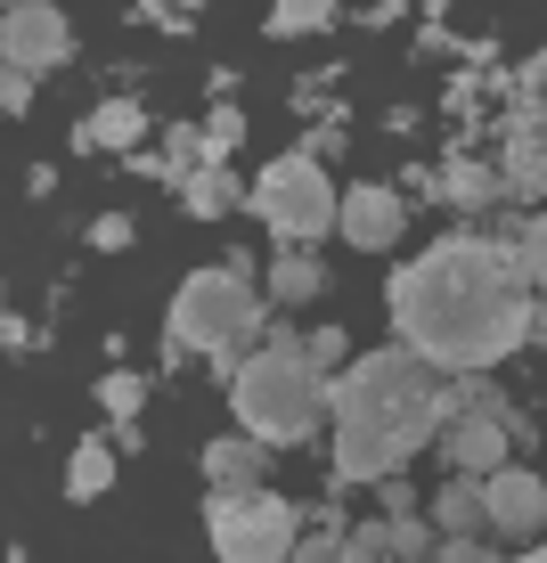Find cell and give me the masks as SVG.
I'll use <instances>...</instances> for the list:
<instances>
[{
	"label": "cell",
	"instance_id": "9",
	"mask_svg": "<svg viewBox=\"0 0 547 563\" xmlns=\"http://www.w3.org/2000/svg\"><path fill=\"white\" fill-rule=\"evenodd\" d=\"M482 490H491V531L515 539V548H532L547 531V482L532 465H499V474H482Z\"/></svg>",
	"mask_w": 547,
	"mask_h": 563
},
{
	"label": "cell",
	"instance_id": "24",
	"mask_svg": "<svg viewBox=\"0 0 547 563\" xmlns=\"http://www.w3.org/2000/svg\"><path fill=\"white\" fill-rule=\"evenodd\" d=\"M131 238H140V229H131V212H99V221H90V245H99V254H123Z\"/></svg>",
	"mask_w": 547,
	"mask_h": 563
},
{
	"label": "cell",
	"instance_id": "22",
	"mask_svg": "<svg viewBox=\"0 0 547 563\" xmlns=\"http://www.w3.org/2000/svg\"><path fill=\"white\" fill-rule=\"evenodd\" d=\"M245 140V114H238V99H221L205 114V147H212V164H229V147Z\"/></svg>",
	"mask_w": 547,
	"mask_h": 563
},
{
	"label": "cell",
	"instance_id": "7",
	"mask_svg": "<svg viewBox=\"0 0 547 563\" xmlns=\"http://www.w3.org/2000/svg\"><path fill=\"white\" fill-rule=\"evenodd\" d=\"M74 57V25L57 0H9V16H0V66L9 74H57Z\"/></svg>",
	"mask_w": 547,
	"mask_h": 563
},
{
	"label": "cell",
	"instance_id": "8",
	"mask_svg": "<svg viewBox=\"0 0 547 563\" xmlns=\"http://www.w3.org/2000/svg\"><path fill=\"white\" fill-rule=\"evenodd\" d=\"M401 229H408V197L401 188H384V180L343 188V245L351 254H393Z\"/></svg>",
	"mask_w": 547,
	"mask_h": 563
},
{
	"label": "cell",
	"instance_id": "18",
	"mask_svg": "<svg viewBox=\"0 0 547 563\" xmlns=\"http://www.w3.org/2000/svg\"><path fill=\"white\" fill-rule=\"evenodd\" d=\"M491 238L523 262V278H532L539 295H547V212H532V221H506V229H491Z\"/></svg>",
	"mask_w": 547,
	"mask_h": 563
},
{
	"label": "cell",
	"instance_id": "21",
	"mask_svg": "<svg viewBox=\"0 0 547 563\" xmlns=\"http://www.w3.org/2000/svg\"><path fill=\"white\" fill-rule=\"evenodd\" d=\"M384 555H393V515L384 522H351L343 531V563H384Z\"/></svg>",
	"mask_w": 547,
	"mask_h": 563
},
{
	"label": "cell",
	"instance_id": "5",
	"mask_svg": "<svg viewBox=\"0 0 547 563\" xmlns=\"http://www.w3.org/2000/svg\"><path fill=\"white\" fill-rule=\"evenodd\" d=\"M253 221L270 229L278 245H319L327 229H343V188L327 180V164L310 147H286L253 172Z\"/></svg>",
	"mask_w": 547,
	"mask_h": 563
},
{
	"label": "cell",
	"instance_id": "27",
	"mask_svg": "<svg viewBox=\"0 0 547 563\" xmlns=\"http://www.w3.org/2000/svg\"><path fill=\"white\" fill-rule=\"evenodd\" d=\"M180 9H188V16H197V9H205V0H180Z\"/></svg>",
	"mask_w": 547,
	"mask_h": 563
},
{
	"label": "cell",
	"instance_id": "20",
	"mask_svg": "<svg viewBox=\"0 0 547 563\" xmlns=\"http://www.w3.org/2000/svg\"><path fill=\"white\" fill-rule=\"evenodd\" d=\"M99 409H107L114 424L140 417V409H147V376H131V367H107V376H99Z\"/></svg>",
	"mask_w": 547,
	"mask_h": 563
},
{
	"label": "cell",
	"instance_id": "11",
	"mask_svg": "<svg viewBox=\"0 0 547 563\" xmlns=\"http://www.w3.org/2000/svg\"><path fill=\"white\" fill-rule=\"evenodd\" d=\"M408 188H425L434 205H466V212H482V205H506L515 188H506V172L499 164H474V155H449L441 172H417Z\"/></svg>",
	"mask_w": 547,
	"mask_h": 563
},
{
	"label": "cell",
	"instance_id": "6",
	"mask_svg": "<svg viewBox=\"0 0 547 563\" xmlns=\"http://www.w3.org/2000/svg\"><path fill=\"white\" fill-rule=\"evenodd\" d=\"M205 539H212L221 563H278V555L303 548V515L286 507L278 490H262V482H253V490H212Z\"/></svg>",
	"mask_w": 547,
	"mask_h": 563
},
{
	"label": "cell",
	"instance_id": "2",
	"mask_svg": "<svg viewBox=\"0 0 547 563\" xmlns=\"http://www.w3.org/2000/svg\"><path fill=\"white\" fill-rule=\"evenodd\" d=\"M336 482H384L441 441V367L408 343L351 352L336 367Z\"/></svg>",
	"mask_w": 547,
	"mask_h": 563
},
{
	"label": "cell",
	"instance_id": "14",
	"mask_svg": "<svg viewBox=\"0 0 547 563\" xmlns=\"http://www.w3.org/2000/svg\"><path fill=\"white\" fill-rule=\"evenodd\" d=\"M499 172H506V188H515V197L547 205V114H539V123H515V131H506Z\"/></svg>",
	"mask_w": 547,
	"mask_h": 563
},
{
	"label": "cell",
	"instance_id": "26",
	"mask_svg": "<svg viewBox=\"0 0 547 563\" xmlns=\"http://www.w3.org/2000/svg\"><path fill=\"white\" fill-rule=\"evenodd\" d=\"M376 490H384V515H417V507H408V482H401V474H384Z\"/></svg>",
	"mask_w": 547,
	"mask_h": 563
},
{
	"label": "cell",
	"instance_id": "19",
	"mask_svg": "<svg viewBox=\"0 0 547 563\" xmlns=\"http://www.w3.org/2000/svg\"><path fill=\"white\" fill-rule=\"evenodd\" d=\"M327 25H336V0H270V16H262L270 42H295V33H327Z\"/></svg>",
	"mask_w": 547,
	"mask_h": 563
},
{
	"label": "cell",
	"instance_id": "1",
	"mask_svg": "<svg viewBox=\"0 0 547 563\" xmlns=\"http://www.w3.org/2000/svg\"><path fill=\"white\" fill-rule=\"evenodd\" d=\"M532 278L499 238H441L417 262L393 269L384 319L408 352H425L441 376H482L506 352L532 343Z\"/></svg>",
	"mask_w": 547,
	"mask_h": 563
},
{
	"label": "cell",
	"instance_id": "23",
	"mask_svg": "<svg viewBox=\"0 0 547 563\" xmlns=\"http://www.w3.org/2000/svg\"><path fill=\"white\" fill-rule=\"evenodd\" d=\"M303 352H310V367H327V376H336V367L351 360V335H343V327H310Z\"/></svg>",
	"mask_w": 547,
	"mask_h": 563
},
{
	"label": "cell",
	"instance_id": "25",
	"mask_svg": "<svg viewBox=\"0 0 547 563\" xmlns=\"http://www.w3.org/2000/svg\"><path fill=\"white\" fill-rule=\"evenodd\" d=\"M0 107L25 114V107H33V74H0Z\"/></svg>",
	"mask_w": 547,
	"mask_h": 563
},
{
	"label": "cell",
	"instance_id": "17",
	"mask_svg": "<svg viewBox=\"0 0 547 563\" xmlns=\"http://www.w3.org/2000/svg\"><path fill=\"white\" fill-rule=\"evenodd\" d=\"M114 490V441H74V457H66V498L74 507H90V498H107Z\"/></svg>",
	"mask_w": 547,
	"mask_h": 563
},
{
	"label": "cell",
	"instance_id": "10",
	"mask_svg": "<svg viewBox=\"0 0 547 563\" xmlns=\"http://www.w3.org/2000/svg\"><path fill=\"white\" fill-rule=\"evenodd\" d=\"M434 450H441L449 474H499V465H506V417L499 409H466V417L441 424Z\"/></svg>",
	"mask_w": 547,
	"mask_h": 563
},
{
	"label": "cell",
	"instance_id": "3",
	"mask_svg": "<svg viewBox=\"0 0 547 563\" xmlns=\"http://www.w3.org/2000/svg\"><path fill=\"white\" fill-rule=\"evenodd\" d=\"M229 409H238V424L262 433L270 450H303V441L336 417V376L310 367L295 327H270L262 352H245L238 376H229Z\"/></svg>",
	"mask_w": 547,
	"mask_h": 563
},
{
	"label": "cell",
	"instance_id": "12",
	"mask_svg": "<svg viewBox=\"0 0 547 563\" xmlns=\"http://www.w3.org/2000/svg\"><path fill=\"white\" fill-rule=\"evenodd\" d=\"M147 140V107L140 99H99L74 123V155H140Z\"/></svg>",
	"mask_w": 547,
	"mask_h": 563
},
{
	"label": "cell",
	"instance_id": "15",
	"mask_svg": "<svg viewBox=\"0 0 547 563\" xmlns=\"http://www.w3.org/2000/svg\"><path fill=\"white\" fill-rule=\"evenodd\" d=\"M253 197V188H238V172L229 164H197L180 180V205H188V221H221V212H238Z\"/></svg>",
	"mask_w": 547,
	"mask_h": 563
},
{
	"label": "cell",
	"instance_id": "13",
	"mask_svg": "<svg viewBox=\"0 0 547 563\" xmlns=\"http://www.w3.org/2000/svg\"><path fill=\"white\" fill-rule=\"evenodd\" d=\"M205 482L212 490H253V482H270V441L262 433H221L205 450Z\"/></svg>",
	"mask_w": 547,
	"mask_h": 563
},
{
	"label": "cell",
	"instance_id": "4",
	"mask_svg": "<svg viewBox=\"0 0 547 563\" xmlns=\"http://www.w3.org/2000/svg\"><path fill=\"white\" fill-rule=\"evenodd\" d=\"M172 335H180L188 352H205L221 384L238 376V360L270 335V302L253 295V269H245V254L188 269V278H180V295H172Z\"/></svg>",
	"mask_w": 547,
	"mask_h": 563
},
{
	"label": "cell",
	"instance_id": "16",
	"mask_svg": "<svg viewBox=\"0 0 547 563\" xmlns=\"http://www.w3.org/2000/svg\"><path fill=\"white\" fill-rule=\"evenodd\" d=\"M319 295H327V262L310 254V245H286V254L270 262V302L295 310V302H319Z\"/></svg>",
	"mask_w": 547,
	"mask_h": 563
}]
</instances>
